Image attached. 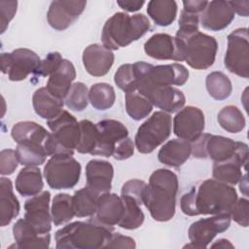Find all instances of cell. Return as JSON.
Listing matches in <instances>:
<instances>
[{"label":"cell","instance_id":"cell-51","mask_svg":"<svg viewBox=\"0 0 249 249\" xmlns=\"http://www.w3.org/2000/svg\"><path fill=\"white\" fill-rule=\"evenodd\" d=\"M136 247V243L134 241L133 238L126 236V235H123L119 232H114L112 237L110 238V240L107 242V244L105 245L104 248H135Z\"/></svg>","mask_w":249,"mask_h":249},{"label":"cell","instance_id":"cell-41","mask_svg":"<svg viewBox=\"0 0 249 249\" xmlns=\"http://www.w3.org/2000/svg\"><path fill=\"white\" fill-rule=\"evenodd\" d=\"M89 102V89L82 82L74 83L64 99L67 108L76 112L84 111Z\"/></svg>","mask_w":249,"mask_h":249},{"label":"cell","instance_id":"cell-12","mask_svg":"<svg viewBox=\"0 0 249 249\" xmlns=\"http://www.w3.org/2000/svg\"><path fill=\"white\" fill-rule=\"evenodd\" d=\"M41 59L39 55L25 48L16 49L11 53L0 55V67L3 74H7L10 81L19 82L25 80L30 74H35Z\"/></svg>","mask_w":249,"mask_h":249},{"label":"cell","instance_id":"cell-27","mask_svg":"<svg viewBox=\"0 0 249 249\" xmlns=\"http://www.w3.org/2000/svg\"><path fill=\"white\" fill-rule=\"evenodd\" d=\"M192 154V143L180 138L167 141L160 149L159 160L170 167H180L190 158Z\"/></svg>","mask_w":249,"mask_h":249},{"label":"cell","instance_id":"cell-55","mask_svg":"<svg viewBox=\"0 0 249 249\" xmlns=\"http://www.w3.org/2000/svg\"><path fill=\"white\" fill-rule=\"evenodd\" d=\"M211 248H221V249H232L234 248L233 244L226 238H219L212 244H210Z\"/></svg>","mask_w":249,"mask_h":249},{"label":"cell","instance_id":"cell-54","mask_svg":"<svg viewBox=\"0 0 249 249\" xmlns=\"http://www.w3.org/2000/svg\"><path fill=\"white\" fill-rule=\"evenodd\" d=\"M234 13L240 17H248L249 14V1H230Z\"/></svg>","mask_w":249,"mask_h":249},{"label":"cell","instance_id":"cell-21","mask_svg":"<svg viewBox=\"0 0 249 249\" xmlns=\"http://www.w3.org/2000/svg\"><path fill=\"white\" fill-rule=\"evenodd\" d=\"M83 64L87 72L94 77L106 75L113 66L115 56L111 50L100 44H91L83 52Z\"/></svg>","mask_w":249,"mask_h":249},{"label":"cell","instance_id":"cell-48","mask_svg":"<svg viewBox=\"0 0 249 249\" xmlns=\"http://www.w3.org/2000/svg\"><path fill=\"white\" fill-rule=\"evenodd\" d=\"M17 1H0V26L1 33H4L17 13Z\"/></svg>","mask_w":249,"mask_h":249},{"label":"cell","instance_id":"cell-44","mask_svg":"<svg viewBox=\"0 0 249 249\" xmlns=\"http://www.w3.org/2000/svg\"><path fill=\"white\" fill-rule=\"evenodd\" d=\"M63 58L58 52L49 53L46 57L41 60L40 65L34 74L36 77H50L60 65Z\"/></svg>","mask_w":249,"mask_h":249},{"label":"cell","instance_id":"cell-30","mask_svg":"<svg viewBox=\"0 0 249 249\" xmlns=\"http://www.w3.org/2000/svg\"><path fill=\"white\" fill-rule=\"evenodd\" d=\"M16 190L22 196H33L40 194L44 187L41 170L36 166H25L16 178Z\"/></svg>","mask_w":249,"mask_h":249},{"label":"cell","instance_id":"cell-9","mask_svg":"<svg viewBox=\"0 0 249 249\" xmlns=\"http://www.w3.org/2000/svg\"><path fill=\"white\" fill-rule=\"evenodd\" d=\"M192 143V154L196 159L210 158L214 162L224 161L236 154L248 150L244 142L234 141L222 135L202 133Z\"/></svg>","mask_w":249,"mask_h":249},{"label":"cell","instance_id":"cell-35","mask_svg":"<svg viewBox=\"0 0 249 249\" xmlns=\"http://www.w3.org/2000/svg\"><path fill=\"white\" fill-rule=\"evenodd\" d=\"M115 100V89L107 83H96L89 89V101L96 110L105 111L111 108Z\"/></svg>","mask_w":249,"mask_h":249},{"label":"cell","instance_id":"cell-34","mask_svg":"<svg viewBox=\"0 0 249 249\" xmlns=\"http://www.w3.org/2000/svg\"><path fill=\"white\" fill-rule=\"evenodd\" d=\"M99 196L88 186L76 191L72 196L75 216L79 218L92 217L96 211Z\"/></svg>","mask_w":249,"mask_h":249},{"label":"cell","instance_id":"cell-14","mask_svg":"<svg viewBox=\"0 0 249 249\" xmlns=\"http://www.w3.org/2000/svg\"><path fill=\"white\" fill-rule=\"evenodd\" d=\"M136 90L145 95L153 106H156L166 113H175L181 110L186 102V97L179 89L172 86H152L140 85Z\"/></svg>","mask_w":249,"mask_h":249},{"label":"cell","instance_id":"cell-36","mask_svg":"<svg viewBox=\"0 0 249 249\" xmlns=\"http://www.w3.org/2000/svg\"><path fill=\"white\" fill-rule=\"evenodd\" d=\"M205 86L209 95L215 100H225L231 94L232 85L229 77L220 71H213L207 75Z\"/></svg>","mask_w":249,"mask_h":249},{"label":"cell","instance_id":"cell-26","mask_svg":"<svg viewBox=\"0 0 249 249\" xmlns=\"http://www.w3.org/2000/svg\"><path fill=\"white\" fill-rule=\"evenodd\" d=\"M76 78V69L68 59H63L59 67L49 77L47 89L55 97L64 100Z\"/></svg>","mask_w":249,"mask_h":249},{"label":"cell","instance_id":"cell-18","mask_svg":"<svg viewBox=\"0 0 249 249\" xmlns=\"http://www.w3.org/2000/svg\"><path fill=\"white\" fill-rule=\"evenodd\" d=\"M86 6L84 0L53 1L47 13L48 22L55 30H65L81 16Z\"/></svg>","mask_w":249,"mask_h":249},{"label":"cell","instance_id":"cell-39","mask_svg":"<svg viewBox=\"0 0 249 249\" xmlns=\"http://www.w3.org/2000/svg\"><path fill=\"white\" fill-rule=\"evenodd\" d=\"M51 214L54 226H60L71 221L75 216L72 196L64 193L55 195L53 198Z\"/></svg>","mask_w":249,"mask_h":249},{"label":"cell","instance_id":"cell-42","mask_svg":"<svg viewBox=\"0 0 249 249\" xmlns=\"http://www.w3.org/2000/svg\"><path fill=\"white\" fill-rule=\"evenodd\" d=\"M81 135L80 141L77 145V152L80 154H90L94 150L97 139V127L96 124H93L89 120H82L79 122Z\"/></svg>","mask_w":249,"mask_h":249},{"label":"cell","instance_id":"cell-13","mask_svg":"<svg viewBox=\"0 0 249 249\" xmlns=\"http://www.w3.org/2000/svg\"><path fill=\"white\" fill-rule=\"evenodd\" d=\"M231 221L230 214L223 213L194 222L188 230L190 243L186 244L184 248H207L218 233L224 232L230 228Z\"/></svg>","mask_w":249,"mask_h":249},{"label":"cell","instance_id":"cell-28","mask_svg":"<svg viewBox=\"0 0 249 249\" xmlns=\"http://www.w3.org/2000/svg\"><path fill=\"white\" fill-rule=\"evenodd\" d=\"M35 113L46 120H52L62 112L64 100L53 96L46 87L39 88L32 96Z\"/></svg>","mask_w":249,"mask_h":249},{"label":"cell","instance_id":"cell-49","mask_svg":"<svg viewBox=\"0 0 249 249\" xmlns=\"http://www.w3.org/2000/svg\"><path fill=\"white\" fill-rule=\"evenodd\" d=\"M199 16L182 10L179 18V29L181 31H197L199 23Z\"/></svg>","mask_w":249,"mask_h":249},{"label":"cell","instance_id":"cell-33","mask_svg":"<svg viewBox=\"0 0 249 249\" xmlns=\"http://www.w3.org/2000/svg\"><path fill=\"white\" fill-rule=\"evenodd\" d=\"M16 153L20 164L24 166H38L45 163L48 154L44 144L34 141L18 143Z\"/></svg>","mask_w":249,"mask_h":249},{"label":"cell","instance_id":"cell-32","mask_svg":"<svg viewBox=\"0 0 249 249\" xmlns=\"http://www.w3.org/2000/svg\"><path fill=\"white\" fill-rule=\"evenodd\" d=\"M50 132L45 127L31 121L18 122L13 125L11 130V135L17 144L24 141H34L44 144Z\"/></svg>","mask_w":249,"mask_h":249},{"label":"cell","instance_id":"cell-37","mask_svg":"<svg viewBox=\"0 0 249 249\" xmlns=\"http://www.w3.org/2000/svg\"><path fill=\"white\" fill-rule=\"evenodd\" d=\"M121 197L124 202V211L118 226L124 230L138 229L142 226L145 219V215L140 208V204L131 196L121 195Z\"/></svg>","mask_w":249,"mask_h":249},{"label":"cell","instance_id":"cell-16","mask_svg":"<svg viewBox=\"0 0 249 249\" xmlns=\"http://www.w3.org/2000/svg\"><path fill=\"white\" fill-rule=\"evenodd\" d=\"M205 120L203 112L195 106H187L177 112L173 121L172 127L174 134L189 142L198 138L204 129Z\"/></svg>","mask_w":249,"mask_h":249},{"label":"cell","instance_id":"cell-15","mask_svg":"<svg viewBox=\"0 0 249 249\" xmlns=\"http://www.w3.org/2000/svg\"><path fill=\"white\" fill-rule=\"evenodd\" d=\"M97 139L92 156L113 157L117 145L128 136L126 126L117 120H103L96 124Z\"/></svg>","mask_w":249,"mask_h":249},{"label":"cell","instance_id":"cell-20","mask_svg":"<svg viewBox=\"0 0 249 249\" xmlns=\"http://www.w3.org/2000/svg\"><path fill=\"white\" fill-rule=\"evenodd\" d=\"M234 14L230 1H210L200 14L199 21L207 30L220 31L231 23Z\"/></svg>","mask_w":249,"mask_h":249},{"label":"cell","instance_id":"cell-40","mask_svg":"<svg viewBox=\"0 0 249 249\" xmlns=\"http://www.w3.org/2000/svg\"><path fill=\"white\" fill-rule=\"evenodd\" d=\"M217 121L223 129L231 133L242 131L246 124L241 110L234 105H228L221 109L218 113Z\"/></svg>","mask_w":249,"mask_h":249},{"label":"cell","instance_id":"cell-56","mask_svg":"<svg viewBox=\"0 0 249 249\" xmlns=\"http://www.w3.org/2000/svg\"><path fill=\"white\" fill-rule=\"evenodd\" d=\"M239 189L240 191L243 193V195L245 196H248V183H247V174H245L244 176L241 177V179L239 180Z\"/></svg>","mask_w":249,"mask_h":249},{"label":"cell","instance_id":"cell-45","mask_svg":"<svg viewBox=\"0 0 249 249\" xmlns=\"http://www.w3.org/2000/svg\"><path fill=\"white\" fill-rule=\"evenodd\" d=\"M249 211V200L245 197L237 198L232 208L230 211L231 219L243 228H247L249 224L248 218Z\"/></svg>","mask_w":249,"mask_h":249},{"label":"cell","instance_id":"cell-17","mask_svg":"<svg viewBox=\"0 0 249 249\" xmlns=\"http://www.w3.org/2000/svg\"><path fill=\"white\" fill-rule=\"evenodd\" d=\"M50 199V192L44 191L31 196L24 203V219L42 234L50 233L52 230Z\"/></svg>","mask_w":249,"mask_h":249},{"label":"cell","instance_id":"cell-1","mask_svg":"<svg viewBox=\"0 0 249 249\" xmlns=\"http://www.w3.org/2000/svg\"><path fill=\"white\" fill-rule=\"evenodd\" d=\"M237 199L235 189L216 179H206L191 188L180 199L182 212L188 216L229 213Z\"/></svg>","mask_w":249,"mask_h":249},{"label":"cell","instance_id":"cell-31","mask_svg":"<svg viewBox=\"0 0 249 249\" xmlns=\"http://www.w3.org/2000/svg\"><path fill=\"white\" fill-rule=\"evenodd\" d=\"M177 2L174 0H152L148 2V16L159 26H168L176 18Z\"/></svg>","mask_w":249,"mask_h":249},{"label":"cell","instance_id":"cell-10","mask_svg":"<svg viewBox=\"0 0 249 249\" xmlns=\"http://www.w3.org/2000/svg\"><path fill=\"white\" fill-rule=\"evenodd\" d=\"M81 169V163L73 156L54 155L44 166V177L52 189H71L79 182Z\"/></svg>","mask_w":249,"mask_h":249},{"label":"cell","instance_id":"cell-4","mask_svg":"<svg viewBox=\"0 0 249 249\" xmlns=\"http://www.w3.org/2000/svg\"><path fill=\"white\" fill-rule=\"evenodd\" d=\"M151 28L149 18L143 14L115 13L103 25L101 40L105 48L116 51L141 38Z\"/></svg>","mask_w":249,"mask_h":249},{"label":"cell","instance_id":"cell-6","mask_svg":"<svg viewBox=\"0 0 249 249\" xmlns=\"http://www.w3.org/2000/svg\"><path fill=\"white\" fill-rule=\"evenodd\" d=\"M47 125L52 130L44 143L48 156L60 154L74 155L80 141V124L68 111L62 112L55 118L47 121Z\"/></svg>","mask_w":249,"mask_h":249},{"label":"cell","instance_id":"cell-47","mask_svg":"<svg viewBox=\"0 0 249 249\" xmlns=\"http://www.w3.org/2000/svg\"><path fill=\"white\" fill-rule=\"evenodd\" d=\"M19 163L17 153L12 149L2 150L0 153V173L2 176L13 174Z\"/></svg>","mask_w":249,"mask_h":249},{"label":"cell","instance_id":"cell-53","mask_svg":"<svg viewBox=\"0 0 249 249\" xmlns=\"http://www.w3.org/2000/svg\"><path fill=\"white\" fill-rule=\"evenodd\" d=\"M117 4L126 12H136L142 8L145 4L143 0H118Z\"/></svg>","mask_w":249,"mask_h":249},{"label":"cell","instance_id":"cell-43","mask_svg":"<svg viewBox=\"0 0 249 249\" xmlns=\"http://www.w3.org/2000/svg\"><path fill=\"white\" fill-rule=\"evenodd\" d=\"M114 82L124 92L136 90V79L132 64L125 63L121 65L115 73Z\"/></svg>","mask_w":249,"mask_h":249},{"label":"cell","instance_id":"cell-46","mask_svg":"<svg viewBox=\"0 0 249 249\" xmlns=\"http://www.w3.org/2000/svg\"><path fill=\"white\" fill-rule=\"evenodd\" d=\"M147 183L139 179H131L126 181L121 190V195L128 196L134 198L140 205L143 204V195Z\"/></svg>","mask_w":249,"mask_h":249},{"label":"cell","instance_id":"cell-7","mask_svg":"<svg viewBox=\"0 0 249 249\" xmlns=\"http://www.w3.org/2000/svg\"><path fill=\"white\" fill-rule=\"evenodd\" d=\"M136 89L140 85L183 86L189 78L188 69L180 63L153 65L145 61H137L132 64Z\"/></svg>","mask_w":249,"mask_h":249},{"label":"cell","instance_id":"cell-38","mask_svg":"<svg viewBox=\"0 0 249 249\" xmlns=\"http://www.w3.org/2000/svg\"><path fill=\"white\" fill-rule=\"evenodd\" d=\"M153 104L150 100L137 90L125 92V111L134 121H140L150 115Z\"/></svg>","mask_w":249,"mask_h":249},{"label":"cell","instance_id":"cell-3","mask_svg":"<svg viewBox=\"0 0 249 249\" xmlns=\"http://www.w3.org/2000/svg\"><path fill=\"white\" fill-rule=\"evenodd\" d=\"M114 233L113 227L97 222L93 217L87 221H76L56 231L57 249L104 248Z\"/></svg>","mask_w":249,"mask_h":249},{"label":"cell","instance_id":"cell-23","mask_svg":"<svg viewBox=\"0 0 249 249\" xmlns=\"http://www.w3.org/2000/svg\"><path fill=\"white\" fill-rule=\"evenodd\" d=\"M248 162V150H244L224 161L214 162L213 178L229 185H235L242 177V167L246 169Z\"/></svg>","mask_w":249,"mask_h":249},{"label":"cell","instance_id":"cell-8","mask_svg":"<svg viewBox=\"0 0 249 249\" xmlns=\"http://www.w3.org/2000/svg\"><path fill=\"white\" fill-rule=\"evenodd\" d=\"M171 116L163 111L152 114L137 129L134 145L141 154H150L167 140L171 134Z\"/></svg>","mask_w":249,"mask_h":249},{"label":"cell","instance_id":"cell-11","mask_svg":"<svg viewBox=\"0 0 249 249\" xmlns=\"http://www.w3.org/2000/svg\"><path fill=\"white\" fill-rule=\"evenodd\" d=\"M228 47L224 57L225 67L241 78L249 77L248 29L241 27L228 35Z\"/></svg>","mask_w":249,"mask_h":249},{"label":"cell","instance_id":"cell-29","mask_svg":"<svg viewBox=\"0 0 249 249\" xmlns=\"http://www.w3.org/2000/svg\"><path fill=\"white\" fill-rule=\"evenodd\" d=\"M19 202L14 194L13 184L9 178L0 179V224L9 225L19 213Z\"/></svg>","mask_w":249,"mask_h":249},{"label":"cell","instance_id":"cell-22","mask_svg":"<svg viewBox=\"0 0 249 249\" xmlns=\"http://www.w3.org/2000/svg\"><path fill=\"white\" fill-rule=\"evenodd\" d=\"M114 176L113 165L103 160H90L86 165L87 186L99 195L109 193Z\"/></svg>","mask_w":249,"mask_h":249},{"label":"cell","instance_id":"cell-24","mask_svg":"<svg viewBox=\"0 0 249 249\" xmlns=\"http://www.w3.org/2000/svg\"><path fill=\"white\" fill-rule=\"evenodd\" d=\"M16 248H48L51 234L40 233L24 218L18 219L13 227Z\"/></svg>","mask_w":249,"mask_h":249},{"label":"cell","instance_id":"cell-25","mask_svg":"<svg viewBox=\"0 0 249 249\" xmlns=\"http://www.w3.org/2000/svg\"><path fill=\"white\" fill-rule=\"evenodd\" d=\"M124 211V206L121 196L105 193L99 196L94 219L103 225L113 227L119 224Z\"/></svg>","mask_w":249,"mask_h":249},{"label":"cell","instance_id":"cell-52","mask_svg":"<svg viewBox=\"0 0 249 249\" xmlns=\"http://www.w3.org/2000/svg\"><path fill=\"white\" fill-rule=\"evenodd\" d=\"M208 1H198V0H187L183 1V10L188 13L200 15L205 9Z\"/></svg>","mask_w":249,"mask_h":249},{"label":"cell","instance_id":"cell-19","mask_svg":"<svg viewBox=\"0 0 249 249\" xmlns=\"http://www.w3.org/2000/svg\"><path fill=\"white\" fill-rule=\"evenodd\" d=\"M146 54L159 60L184 61L180 46L175 37L166 33H156L144 44Z\"/></svg>","mask_w":249,"mask_h":249},{"label":"cell","instance_id":"cell-2","mask_svg":"<svg viewBox=\"0 0 249 249\" xmlns=\"http://www.w3.org/2000/svg\"><path fill=\"white\" fill-rule=\"evenodd\" d=\"M178 186L177 175L169 169L159 168L150 175L143 195V204L154 220L166 222L173 218Z\"/></svg>","mask_w":249,"mask_h":249},{"label":"cell","instance_id":"cell-50","mask_svg":"<svg viewBox=\"0 0 249 249\" xmlns=\"http://www.w3.org/2000/svg\"><path fill=\"white\" fill-rule=\"evenodd\" d=\"M133 154H134V143L127 136L117 145L113 154V158L118 160H124L130 158Z\"/></svg>","mask_w":249,"mask_h":249},{"label":"cell","instance_id":"cell-5","mask_svg":"<svg viewBox=\"0 0 249 249\" xmlns=\"http://www.w3.org/2000/svg\"><path fill=\"white\" fill-rule=\"evenodd\" d=\"M177 39L184 61L197 70L207 69L213 65L218 51V42L213 36L197 31L177 30Z\"/></svg>","mask_w":249,"mask_h":249}]
</instances>
